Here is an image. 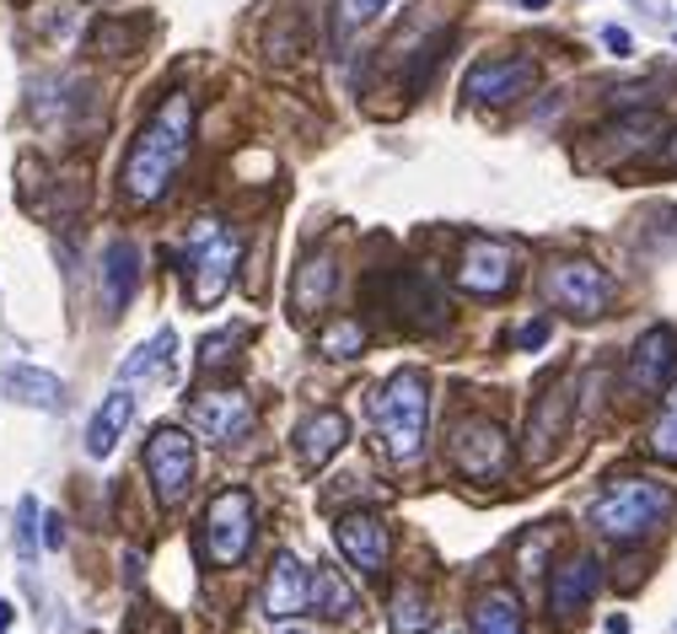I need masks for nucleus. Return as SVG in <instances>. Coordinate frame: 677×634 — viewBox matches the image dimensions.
I'll return each mask as SVG.
<instances>
[{"mask_svg":"<svg viewBox=\"0 0 677 634\" xmlns=\"http://www.w3.org/2000/svg\"><path fill=\"white\" fill-rule=\"evenodd\" d=\"M188 146H194V97L188 91H167L151 108V119L140 124V135L129 140L119 162V194L129 205H156L173 178L184 173Z\"/></svg>","mask_w":677,"mask_h":634,"instance_id":"f257e3e1","label":"nucleus"},{"mask_svg":"<svg viewBox=\"0 0 677 634\" xmlns=\"http://www.w3.org/2000/svg\"><path fill=\"white\" fill-rule=\"evenodd\" d=\"M371 430H376V452L387 462H420L425 436H431V377L420 365H399L387 382H376L366 398Z\"/></svg>","mask_w":677,"mask_h":634,"instance_id":"f03ea898","label":"nucleus"},{"mask_svg":"<svg viewBox=\"0 0 677 634\" xmlns=\"http://www.w3.org/2000/svg\"><path fill=\"white\" fill-rule=\"evenodd\" d=\"M673 489L656 479H614L591 500V527L608 544H640L650 533H661V521L673 516Z\"/></svg>","mask_w":677,"mask_h":634,"instance_id":"7ed1b4c3","label":"nucleus"},{"mask_svg":"<svg viewBox=\"0 0 677 634\" xmlns=\"http://www.w3.org/2000/svg\"><path fill=\"white\" fill-rule=\"evenodd\" d=\"M243 259V242L226 221H199L184 247V291L194 306H216L232 291V270Z\"/></svg>","mask_w":677,"mask_h":634,"instance_id":"20e7f679","label":"nucleus"},{"mask_svg":"<svg viewBox=\"0 0 677 634\" xmlns=\"http://www.w3.org/2000/svg\"><path fill=\"white\" fill-rule=\"evenodd\" d=\"M258 538V506H253V489L232 484L220 489L216 500L199 516V554L216 565V570H237L247 559V548Z\"/></svg>","mask_w":677,"mask_h":634,"instance_id":"39448f33","label":"nucleus"},{"mask_svg":"<svg viewBox=\"0 0 677 634\" xmlns=\"http://www.w3.org/2000/svg\"><path fill=\"white\" fill-rule=\"evenodd\" d=\"M522 280V253L500 237H468L458 253V291L479 296V302H500L511 296Z\"/></svg>","mask_w":677,"mask_h":634,"instance_id":"423d86ee","label":"nucleus"},{"mask_svg":"<svg viewBox=\"0 0 677 634\" xmlns=\"http://www.w3.org/2000/svg\"><path fill=\"white\" fill-rule=\"evenodd\" d=\"M543 296L559 306V312H570V318H602L608 306H614L618 285L614 274L602 270V264H591V259H559V264H549V274H543Z\"/></svg>","mask_w":677,"mask_h":634,"instance_id":"0eeeda50","label":"nucleus"},{"mask_svg":"<svg viewBox=\"0 0 677 634\" xmlns=\"http://www.w3.org/2000/svg\"><path fill=\"white\" fill-rule=\"evenodd\" d=\"M452 462H458L462 479L473 484H500L511 468V430L490 414H468L452 430Z\"/></svg>","mask_w":677,"mask_h":634,"instance_id":"6e6552de","label":"nucleus"},{"mask_svg":"<svg viewBox=\"0 0 677 634\" xmlns=\"http://www.w3.org/2000/svg\"><path fill=\"white\" fill-rule=\"evenodd\" d=\"M538 81V60L532 55H490V60H473L462 76V97L479 103V108H506V103H522Z\"/></svg>","mask_w":677,"mask_h":634,"instance_id":"1a4fd4ad","label":"nucleus"},{"mask_svg":"<svg viewBox=\"0 0 677 634\" xmlns=\"http://www.w3.org/2000/svg\"><path fill=\"white\" fill-rule=\"evenodd\" d=\"M146 479H151L156 500L167 511L184 506V495L194 489V441L178 425H156L151 430V441H146Z\"/></svg>","mask_w":677,"mask_h":634,"instance_id":"9d476101","label":"nucleus"},{"mask_svg":"<svg viewBox=\"0 0 677 634\" xmlns=\"http://www.w3.org/2000/svg\"><path fill=\"white\" fill-rule=\"evenodd\" d=\"M338 296V253L323 242L291 274V323H317Z\"/></svg>","mask_w":677,"mask_h":634,"instance_id":"9b49d317","label":"nucleus"},{"mask_svg":"<svg viewBox=\"0 0 677 634\" xmlns=\"http://www.w3.org/2000/svg\"><path fill=\"white\" fill-rule=\"evenodd\" d=\"M188 425L199 430V441L226 447L253 425V398L243 388H210V393L188 398Z\"/></svg>","mask_w":677,"mask_h":634,"instance_id":"f8f14e48","label":"nucleus"},{"mask_svg":"<svg viewBox=\"0 0 677 634\" xmlns=\"http://www.w3.org/2000/svg\"><path fill=\"white\" fill-rule=\"evenodd\" d=\"M312 607V565L307 559H296L291 548L275 554V565H269V581H264V597H258V613L269 618V624H291L296 613H307Z\"/></svg>","mask_w":677,"mask_h":634,"instance_id":"ddd939ff","label":"nucleus"},{"mask_svg":"<svg viewBox=\"0 0 677 634\" xmlns=\"http://www.w3.org/2000/svg\"><path fill=\"white\" fill-rule=\"evenodd\" d=\"M334 544L338 554L355 565L361 575H382L387 570V554H393V538H387V521L376 511H350L334 521Z\"/></svg>","mask_w":677,"mask_h":634,"instance_id":"4468645a","label":"nucleus"},{"mask_svg":"<svg viewBox=\"0 0 677 634\" xmlns=\"http://www.w3.org/2000/svg\"><path fill=\"white\" fill-rule=\"evenodd\" d=\"M673 371H677V329L673 323H650L635 339V350H629V382L640 393H661L673 382Z\"/></svg>","mask_w":677,"mask_h":634,"instance_id":"2eb2a0df","label":"nucleus"},{"mask_svg":"<svg viewBox=\"0 0 677 634\" xmlns=\"http://www.w3.org/2000/svg\"><path fill=\"white\" fill-rule=\"evenodd\" d=\"M344 441H350V420H344V409H317V414H307V420L296 425L291 452H296V462H302L307 474H317L323 462H334V457L344 452Z\"/></svg>","mask_w":677,"mask_h":634,"instance_id":"dca6fc26","label":"nucleus"},{"mask_svg":"<svg viewBox=\"0 0 677 634\" xmlns=\"http://www.w3.org/2000/svg\"><path fill=\"white\" fill-rule=\"evenodd\" d=\"M387 302H393V312H399L409 329H441L447 323V302H441V291L431 285V274L425 270H399V280H393V291H387Z\"/></svg>","mask_w":677,"mask_h":634,"instance_id":"f3484780","label":"nucleus"},{"mask_svg":"<svg viewBox=\"0 0 677 634\" xmlns=\"http://www.w3.org/2000/svg\"><path fill=\"white\" fill-rule=\"evenodd\" d=\"M602 586V559L597 554H576L570 565H559L555 581H549V613L555 618H576Z\"/></svg>","mask_w":677,"mask_h":634,"instance_id":"a211bd4d","label":"nucleus"},{"mask_svg":"<svg viewBox=\"0 0 677 634\" xmlns=\"http://www.w3.org/2000/svg\"><path fill=\"white\" fill-rule=\"evenodd\" d=\"M565 420H570V388L555 382L549 393L532 403V420H527V462H549V452L565 436Z\"/></svg>","mask_w":677,"mask_h":634,"instance_id":"6ab92c4d","label":"nucleus"},{"mask_svg":"<svg viewBox=\"0 0 677 634\" xmlns=\"http://www.w3.org/2000/svg\"><path fill=\"white\" fill-rule=\"evenodd\" d=\"M135 285H140V247L129 237H114L102 247V306L124 312L129 296H135Z\"/></svg>","mask_w":677,"mask_h":634,"instance_id":"aec40b11","label":"nucleus"},{"mask_svg":"<svg viewBox=\"0 0 677 634\" xmlns=\"http://www.w3.org/2000/svg\"><path fill=\"white\" fill-rule=\"evenodd\" d=\"M129 420H135V393L129 388H114V393L102 398V409L92 414V425H87V452L92 457H108L114 447L124 441V430H129Z\"/></svg>","mask_w":677,"mask_h":634,"instance_id":"412c9836","label":"nucleus"},{"mask_svg":"<svg viewBox=\"0 0 677 634\" xmlns=\"http://www.w3.org/2000/svg\"><path fill=\"white\" fill-rule=\"evenodd\" d=\"M0 388H6L11 403H28V409H60L65 403L60 377H49V371H38V365H6V371H0Z\"/></svg>","mask_w":677,"mask_h":634,"instance_id":"4be33fe9","label":"nucleus"},{"mask_svg":"<svg viewBox=\"0 0 677 634\" xmlns=\"http://www.w3.org/2000/svg\"><path fill=\"white\" fill-rule=\"evenodd\" d=\"M473 634H527L522 603L511 586H490L479 603H473Z\"/></svg>","mask_w":677,"mask_h":634,"instance_id":"5701e85b","label":"nucleus"},{"mask_svg":"<svg viewBox=\"0 0 677 634\" xmlns=\"http://www.w3.org/2000/svg\"><path fill=\"white\" fill-rule=\"evenodd\" d=\"M146 32H151L146 17H135V22H124V17H102L97 32H92V55H102V60H135V55H140V43H146Z\"/></svg>","mask_w":677,"mask_h":634,"instance_id":"b1692460","label":"nucleus"},{"mask_svg":"<svg viewBox=\"0 0 677 634\" xmlns=\"http://www.w3.org/2000/svg\"><path fill=\"white\" fill-rule=\"evenodd\" d=\"M173 355H178V333L173 329H156L129 361H124L119 382H140V377H173Z\"/></svg>","mask_w":677,"mask_h":634,"instance_id":"393cba45","label":"nucleus"},{"mask_svg":"<svg viewBox=\"0 0 677 634\" xmlns=\"http://www.w3.org/2000/svg\"><path fill=\"white\" fill-rule=\"evenodd\" d=\"M431 624H435V613H431L425 586H420V581H403L399 592H393V603H387V630L393 634H425Z\"/></svg>","mask_w":677,"mask_h":634,"instance_id":"a878e982","label":"nucleus"},{"mask_svg":"<svg viewBox=\"0 0 677 634\" xmlns=\"http://www.w3.org/2000/svg\"><path fill=\"white\" fill-rule=\"evenodd\" d=\"M312 613H323V618H355L361 613V597H355V586L344 581L338 570H312Z\"/></svg>","mask_w":677,"mask_h":634,"instance_id":"bb28decb","label":"nucleus"},{"mask_svg":"<svg viewBox=\"0 0 677 634\" xmlns=\"http://www.w3.org/2000/svg\"><path fill=\"white\" fill-rule=\"evenodd\" d=\"M361 350H366V323H355V318H334L317 329V355H328V361H355Z\"/></svg>","mask_w":677,"mask_h":634,"instance_id":"cd10ccee","label":"nucleus"},{"mask_svg":"<svg viewBox=\"0 0 677 634\" xmlns=\"http://www.w3.org/2000/svg\"><path fill=\"white\" fill-rule=\"evenodd\" d=\"M302 49H307V22H302V11H279L269 32H264V55L269 60H302Z\"/></svg>","mask_w":677,"mask_h":634,"instance_id":"c85d7f7f","label":"nucleus"},{"mask_svg":"<svg viewBox=\"0 0 677 634\" xmlns=\"http://www.w3.org/2000/svg\"><path fill=\"white\" fill-rule=\"evenodd\" d=\"M247 344V323H226V329L205 333V344H199V365L205 371H226V365L237 361V350Z\"/></svg>","mask_w":677,"mask_h":634,"instance_id":"c756f323","label":"nucleus"},{"mask_svg":"<svg viewBox=\"0 0 677 634\" xmlns=\"http://www.w3.org/2000/svg\"><path fill=\"white\" fill-rule=\"evenodd\" d=\"M387 11V0H334V49L350 43L361 28H371Z\"/></svg>","mask_w":677,"mask_h":634,"instance_id":"7c9ffc66","label":"nucleus"},{"mask_svg":"<svg viewBox=\"0 0 677 634\" xmlns=\"http://www.w3.org/2000/svg\"><path fill=\"white\" fill-rule=\"evenodd\" d=\"M650 457H661V462H677V382H667V398H661V420L650 425Z\"/></svg>","mask_w":677,"mask_h":634,"instance_id":"2f4dec72","label":"nucleus"},{"mask_svg":"<svg viewBox=\"0 0 677 634\" xmlns=\"http://www.w3.org/2000/svg\"><path fill=\"white\" fill-rule=\"evenodd\" d=\"M32 521H38V500H22V506H17V548H22V554H38V533H32Z\"/></svg>","mask_w":677,"mask_h":634,"instance_id":"473e14b6","label":"nucleus"},{"mask_svg":"<svg viewBox=\"0 0 677 634\" xmlns=\"http://www.w3.org/2000/svg\"><path fill=\"white\" fill-rule=\"evenodd\" d=\"M76 22H81V11H76L70 0H60V6H49V17H43V32H49V38H60V32H70Z\"/></svg>","mask_w":677,"mask_h":634,"instance_id":"72a5a7b5","label":"nucleus"},{"mask_svg":"<svg viewBox=\"0 0 677 634\" xmlns=\"http://www.w3.org/2000/svg\"><path fill=\"white\" fill-rule=\"evenodd\" d=\"M543 339H549V318H532V323L517 333V344H522V350H538Z\"/></svg>","mask_w":677,"mask_h":634,"instance_id":"f704fd0d","label":"nucleus"},{"mask_svg":"<svg viewBox=\"0 0 677 634\" xmlns=\"http://www.w3.org/2000/svg\"><path fill=\"white\" fill-rule=\"evenodd\" d=\"M602 43L614 49L618 60H624V55H635V38H629V32H624V28H608V32H602Z\"/></svg>","mask_w":677,"mask_h":634,"instance_id":"c9c22d12","label":"nucleus"},{"mask_svg":"<svg viewBox=\"0 0 677 634\" xmlns=\"http://www.w3.org/2000/svg\"><path fill=\"white\" fill-rule=\"evenodd\" d=\"M43 544H49V548L65 544V521H60V516H43Z\"/></svg>","mask_w":677,"mask_h":634,"instance_id":"e433bc0d","label":"nucleus"},{"mask_svg":"<svg viewBox=\"0 0 677 634\" xmlns=\"http://www.w3.org/2000/svg\"><path fill=\"white\" fill-rule=\"evenodd\" d=\"M11 618H17V607H11V603H0V634L11 630Z\"/></svg>","mask_w":677,"mask_h":634,"instance_id":"4c0bfd02","label":"nucleus"},{"mask_svg":"<svg viewBox=\"0 0 677 634\" xmlns=\"http://www.w3.org/2000/svg\"><path fill=\"white\" fill-rule=\"evenodd\" d=\"M661 162H667V167H677V135L667 140V152H661Z\"/></svg>","mask_w":677,"mask_h":634,"instance_id":"58836bf2","label":"nucleus"},{"mask_svg":"<svg viewBox=\"0 0 677 634\" xmlns=\"http://www.w3.org/2000/svg\"><path fill=\"white\" fill-rule=\"evenodd\" d=\"M522 6H532V11H538V6H549V0H522Z\"/></svg>","mask_w":677,"mask_h":634,"instance_id":"ea45409f","label":"nucleus"},{"mask_svg":"<svg viewBox=\"0 0 677 634\" xmlns=\"http://www.w3.org/2000/svg\"><path fill=\"white\" fill-rule=\"evenodd\" d=\"M285 634H312V630H285Z\"/></svg>","mask_w":677,"mask_h":634,"instance_id":"a19ab883","label":"nucleus"},{"mask_svg":"<svg viewBox=\"0 0 677 634\" xmlns=\"http://www.w3.org/2000/svg\"><path fill=\"white\" fill-rule=\"evenodd\" d=\"M17 6H22V0H17Z\"/></svg>","mask_w":677,"mask_h":634,"instance_id":"79ce46f5","label":"nucleus"}]
</instances>
